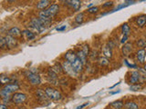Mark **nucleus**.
I'll list each match as a JSON object with an SVG mask.
<instances>
[{
  "label": "nucleus",
  "instance_id": "obj_1",
  "mask_svg": "<svg viewBox=\"0 0 146 109\" xmlns=\"http://www.w3.org/2000/svg\"><path fill=\"white\" fill-rule=\"evenodd\" d=\"M59 11V6L57 4L51 5L48 8L45 9L43 11H40L38 16L40 18H48V19H52V17L57 15Z\"/></svg>",
  "mask_w": 146,
  "mask_h": 109
},
{
  "label": "nucleus",
  "instance_id": "obj_23",
  "mask_svg": "<svg viewBox=\"0 0 146 109\" xmlns=\"http://www.w3.org/2000/svg\"><path fill=\"white\" fill-rule=\"evenodd\" d=\"M103 54L105 56V57L107 58H111L112 56V51H111V48L106 45L104 48H103Z\"/></svg>",
  "mask_w": 146,
  "mask_h": 109
},
{
  "label": "nucleus",
  "instance_id": "obj_32",
  "mask_svg": "<svg viewBox=\"0 0 146 109\" xmlns=\"http://www.w3.org/2000/svg\"><path fill=\"white\" fill-rule=\"evenodd\" d=\"M81 51L83 52L86 54V56H89V54H90V47H89V45H84L83 47H82Z\"/></svg>",
  "mask_w": 146,
  "mask_h": 109
},
{
  "label": "nucleus",
  "instance_id": "obj_20",
  "mask_svg": "<svg viewBox=\"0 0 146 109\" xmlns=\"http://www.w3.org/2000/svg\"><path fill=\"white\" fill-rule=\"evenodd\" d=\"M131 49H132V45L131 43H127L123 45L122 47V53L124 56H128V54H130V53L131 52Z\"/></svg>",
  "mask_w": 146,
  "mask_h": 109
},
{
  "label": "nucleus",
  "instance_id": "obj_18",
  "mask_svg": "<svg viewBox=\"0 0 146 109\" xmlns=\"http://www.w3.org/2000/svg\"><path fill=\"white\" fill-rule=\"evenodd\" d=\"M145 50L144 49H141L139 50L138 52H137V59H138V61L140 63H144V60H145Z\"/></svg>",
  "mask_w": 146,
  "mask_h": 109
},
{
  "label": "nucleus",
  "instance_id": "obj_9",
  "mask_svg": "<svg viewBox=\"0 0 146 109\" xmlns=\"http://www.w3.org/2000/svg\"><path fill=\"white\" fill-rule=\"evenodd\" d=\"M7 35L13 36V37H15V38L21 37V36H22V32H21V30L19 28H18V27L15 26V27H12V28H10L7 31Z\"/></svg>",
  "mask_w": 146,
  "mask_h": 109
},
{
  "label": "nucleus",
  "instance_id": "obj_8",
  "mask_svg": "<svg viewBox=\"0 0 146 109\" xmlns=\"http://www.w3.org/2000/svg\"><path fill=\"white\" fill-rule=\"evenodd\" d=\"M5 39H6V42H7V48L8 49H12V48H15L17 47V38L15 37H13V36L11 35H6V36H4Z\"/></svg>",
  "mask_w": 146,
  "mask_h": 109
},
{
  "label": "nucleus",
  "instance_id": "obj_13",
  "mask_svg": "<svg viewBox=\"0 0 146 109\" xmlns=\"http://www.w3.org/2000/svg\"><path fill=\"white\" fill-rule=\"evenodd\" d=\"M48 78L49 79L50 83H52L53 85H57V82H58L57 74L51 70V68H50V69H48Z\"/></svg>",
  "mask_w": 146,
  "mask_h": 109
},
{
  "label": "nucleus",
  "instance_id": "obj_5",
  "mask_svg": "<svg viewBox=\"0 0 146 109\" xmlns=\"http://www.w3.org/2000/svg\"><path fill=\"white\" fill-rule=\"evenodd\" d=\"M27 97V95L23 94V93H15L12 95L11 97V101L14 104H23L24 102H26Z\"/></svg>",
  "mask_w": 146,
  "mask_h": 109
},
{
  "label": "nucleus",
  "instance_id": "obj_14",
  "mask_svg": "<svg viewBox=\"0 0 146 109\" xmlns=\"http://www.w3.org/2000/svg\"><path fill=\"white\" fill-rule=\"evenodd\" d=\"M72 66H73V68L75 69V71L77 72V73H80V72H81V70H82V66H83V64H82V62L80 61V59L78 57L76 60L73 62L72 64Z\"/></svg>",
  "mask_w": 146,
  "mask_h": 109
},
{
  "label": "nucleus",
  "instance_id": "obj_21",
  "mask_svg": "<svg viewBox=\"0 0 146 109\" xmlns=\"http://www.w3.org/2000/svg\"><path fill=\"white\" fill-rule=\"evenodd\" d=\"M51 70L53 71V72H55L56 74L58 75V74H60V73H62L63 72V66L60 65V64H55V66H52L51 67Z\"/></svg>",
  "mask_w": 146,
  "mask_h": 109
},
{
  "label": "nucleus",
  "instance_id": "obj_4",
  "mask_svg": "<svg viewBox=\"0 0 146 109\" xmlns=\"http://www.w3.org/2000/svg\"><path fill=\"white\" fill-rule=\"evenodd\" d=\"M46 94L48 95V97L49 99L54 100V101H58V100H60L62 98V95L58 90L52 88V87H47L45 89Z\"/></svg>",
  "mask_w": 146,
  "mask_h": 109
},
{
  "label": "nucleus",
  "instance_id": "obj_22",
  "mask_svg": "<svg viewBox=\"0 0 146 109\" xmlns=\"http://www.w3.org/2000/svg\"><path fill=\"white\" fill-rule=\"evenodd\" d=\"M111 106L115 109H121L123 106H124V104H123V102L121 101V100H117V101L112 102L111 104Z\"/></svg>",
  "mask_w": 146,
  "mask_h": 109
},
{
  "label": "nucleus",
  "instance_id": "obj_25",
  "mask_svg": "<svg viewBox=\"0 0 146 109\" xmlns=\"http://www.w3.org/2000/svg\"><path fill=\"white\" fill-rule=\"evenodd\" d=\"M77 56H78V57L80 59V61L82 62V64L85 65L86 62H87V56H86V54L83 52H82L81 50H80V51L77 53Z\"/></svg>",
  "mask_w": 146,
  "mask_h": 109
},
{
  "label": "nucleus",
  "instance_id": "obj_37",
  "mask_svg": "<svg viewBox=\"0 0 146 109\" xmlns=\"http://www.w3.org/2000/svg\"><path fill=\"white\" fill-rule=\"evenodd\" d=\"M89 104V103H85V104H81V106H78L76 109H82L83 107H85L86 106H88Z\"/></svg>",
  "mask_w": 146,
  "mask_h": 109
},
{
  "label": "nucleus",
  "instance_id": "obj_15",
  "mask_svg": "<svg viewBox=\"0 0 146 109\" xmlns=\"http://www.w3.org/2000/svg\"><path fill=\"white\" fill-rule=\"evenodd\" d=\"M65 58L68 62L72 64L78 58V56H77V54H75L73 51H68L65 54Z\"/></svg>",
  "mask_w": 146,
  "mask_h": 109
},
{
  "label": "nucleus",
  "instance_id": "obj_10",
  "mask_svg": "<svg viewBox=\"0 0 146 109\" xmlns=\"http://www.w3.org/2000/svg\"><path fill=\"white\" fill-rule=\"evenodd\" d=\"M141 76L140 74V72L133 71V72H131V76H130V83L136 85V83H138V82L141 80Z\"/></svg>",
  "mask_w": 146,
  "mask_h": 109
},
{
  "label": "nucleus",
  "instance_id": "obj_31",
  "mask_svg": "<svg viewBox=\"0 0 146 109\" xmlns=\"http://www.w3.org/2000/svg\"><path fill=\"white\" fill-rule=\"evenodd\" d=\"M140 89H141V85H132L130 86V90L133 91V92H136V91H139Z\"/></svg>",
  "mask_w": 146,
  "mask_h": 109
},
{
  "label": "nucleus",
  "instance_id": "obj_19",
  "mask_svg": "<svg viewBox=\"0 0 146 109\" xmlns=\"http://www.w3.org/2000/svg\"><path fill=\"white\" fill-rule=\"evenodd\" d=\"M136 23H137V25H138V26H140V27L144 26V25L146 24V16L141 15V16H138L136 18Z\"/></svg>",
  "mask_w": 146,
  "mask_h": 109
},
{
  "label": "nucleus",
  "instance_id": "obj_34",
  "mask_svg": "<svg viewBox=\"0 0 146 109\" xmlns=\"http://www.w3.org/2000/svg\"><path fill=\"white\" fill-rule=\"evenodd\" d=\"M137 45H138L139 47H146V41L143 40V39H140L137 41Z\"/></svg>",
  "mask_w": 146,
  "mask_h": 109
},
{
  "label": "nucleus",
  "instance_id": "obj_28",
  "mask_svg": "<svg viewBox=\"0 0 146 109\" xmlns=\"http://www.w3.org/2000/svg\"><path fill=\"white\" fill-rule=\"evenodd\" d=\"M75 21H76V23H78V24H81V23L84 21V14L80 13L79 15H77L75 17Z\"/></svg>",
  "mask_w": 146,
  "mask_h": 109
},
{
  "label": "nucleus",
  "instance_id": "obj_39",
  "mask_svg": "<svg viewBox=\"0 0 146 109\" xmlns=\"http://www.w3.org/2000/svg\"><path fill=\"white\" fill-rule=\"evenodd\" d=\"M0 109H8V108H7V106H6V104H2L1 106H0Z\"/></svg>",
  "mask_w": 146,
  "mask_h": 109
},
{
  "label": "nucleus",
  "instance_id": "obj_27",
  "mask_svg": "<svg viewBox=\"0 0 146 109\" xmlns=\"http://www.w3.org/2000/svg\"><path fill=\"white\" fill-rule=\"evenodd\" d=\"M98 62L100 66H107L109 65V60H108V58L107 57H105V56H100L99 59H98Z\"/></svg>",
  "mask_w": 146,
  "mask_h": 109
},
{
  "label": "nucleus",
  "instance_id": "obj_3",
  "mask_svg": "<svg viewBox=\"0 0 146 109\" xmlns=\"http://www.w3.org/2000/svg\"><path fill=\"white\" fill-rule=\"evenodd\" d=\"M30 27L33 28L36 32H38V33H42L47 28L44 26L42 21H41L40 17H32L30 21Z\"/></svg>",
  "mask_w": 146,
  "mask_h": 109
},
{
  "label": "nucleus",
  "instance_id": "obj_40",
  "mask_svg": "<svg viewBox=\"0 0 146 109\" xmlns=\"http://www.w3.org/2000/svg\"><path fill=\"white\" fill-rule=\"evenodd\" d=\"M144 69H145V71H146V66H144Z\"/></svg>",
  "mask_w": 146,
  "mask_h": 109
},
{
  "label": "nucleus",
  "instance_id": "obj_35",
  "mask_svg": "<svg viewBox=\"0 0 146 109\" xmlns=\"http://www.w3.org/2000/svg\"><path fill=\"white\" fill-rule=\"evenodd\" d=\"M112 2L111 1V2H106V3H105L104 5H103V6H102V7H111L112 6Z\"/></svg>",
  "mask_w": 146,
  "mask_h": 109
},
{
  "label": "nucleus",
  "instance_id": "obj_2",
  "mask_svg": "<svg viewBox=\"0 0 146 109\" xmlns=\"http://www.w3.org/2000/svg\"><path fill=\"white\" fill-rule=\"evenodd\" d=\"M19 85L17 84H8V85H6L4 86V87L1 89V97H2V99H6V98H11L10 97V95L11 94H15L16 91H18L19 90Z\"/></svg>",
  "mask_w": 146,
  "mask_h": 109
},
{
  "label": "nucleus",
  "instance_id": "obj_7",
  "mask_svg": "<svg viewBox=\"0 0 146 109\" xmlns=\"http://www.w3.org/2000/svg\"><path fill=\"white\" fill-rule=\"evenodd\" d=\"M62 66H63V70L65 71L68 75H70V76H76L78 73L75 71V69L73 68L72 65L68 61H65L63 62L62 64Z\"/></svg>",
  "mask_w": 146,
  "mask_h": 109
},
{
  "label": "nucleus",
  "instance_id": "obj_11",
  "mask_svg": "<svg viewBox=\"0 0 146 109\" xmlns=\"http://www.w3.org/2000/svg\"><path fill=\"white\" fill-rule=\"evenodd\" d=\"M65 4H67L68 6L71 7L75 11H79L80 7H81V2L79 1V0H70V1H65Z\"/></svg>",
  "mask_w": 146,
  "mask_h": 109
},
{
  "label": "nucleus",
  "instance_id": "obj_38",
  "mask_svg": "<svg viewBox=\"0 0 146 109\" xmlns=\"http://www.w3.org/2000/svg\"><path fill=\"white\" fill-rule=\"evenodd\" d=\"M127 39H128V36L127 35H123V37L121 39V43H125L127 41Z\"/></svg>",
  "mask_w": 146,
  "mask_h": 109
},
{
  "label": "nucleus",
  "instance_id": "obj_17",
  "mask_svg": "<svg viewBox=\"0 0 146 109\" xmlns=\"http://www.w3.org/2000/svg\"><path fill=\"white\" fill-rule=\"evenodd\" d=\"M36 97L39 98V100H42V101H44V102L48 101V98H49L48 97V95L46 94V92H44V91L41 90V89H38V91H36Z\"/></svg>",
  "mask_w": 146,
  "mask_h": 109
},
{
  "label": "nucleus",
  "instance_id": "obj_36",
  "mask_svg": "<svg viewBox=\"0 0 146 109\" xmlns=\"http://www.w3.org/2000/svg\"><path fill=\"white\" fill-rule=\"evenodd\" d=\"M66 28H67V26H60V27H57L56 30H57V31H63V30H65Z\"/></svg>",
  "mask_w": 146,
  "mask_h": 109
},
{
  "label": "nucleus",
  "instance_id": "obj_26",
  "mask_svg": "<svg viewBox=\"0 0 146 109\" xmlns=\"http://www.w3.org/2000/svg\"><path fill=\"white\" fill-rule=\"evenodd\" d=\"M130 26H128V24H123L122 25V26H121V31H122V34H123V35H129V34H130Z\"/></svg>",
  "mask_w": 146,
  "mask_h": 109
},
{
  "label": "nucleus",
  "instance_id": "obj_16",
  "mask_svg": "<svg viewBox=\"0 0 146 109\" xmlns=\"http://www.w3.org/2000/svg\"><path fill=\"white\" fill-rule=\"evenodd\" d=\"M22 35L24 36L26 40H33L36 37V35L33 33V32H31L29 29H26L24 31H22Z\"/></svg>",
  "mask_w": 146,
  "mask_h": 109
},
{
  "label": "nucleus",
  "instance_id": "obj_12",
  "mask_svg": "<svg viewBox=\"0 0 146 109\" xmlns=\"http://www.w3.org/2000/svg\"><path fill=\"white\" fill-rule=\"evenodd\" d=\"M50 1H48V0H41V1H38V4H36V8L38 9V10H41V11H43L45 10V9H47L50 6Z\"/></svg>",
  "mask_w": 146,
  "mask_h": 109
},
{
  "label": "nucleus",
  "instance_id": "obj_29",
  "mask_svg": "<svg viewBox=\"0 0 146 109\" xmlns=\"http://www.w3.org/2000/svg\"><path fill=\"white\" fill-rule=\"evenodd\" d=\"M0 47H1V49H3V50L8 49L7 42H6V39H5L4 36H1V37H0Z\"/></svg>",
  "mask_w": 146,
  "mask_h": 109
},
{
  "label": "nucleus",
  "instance_id": "obj_30",
  "mask_svg": "<svg viewBox=\"0 0 146 109\" xmlns=\"http://www.w3.org/2000/svg\"><path fill=\"white\" fill-rule=\"evenodd\" d=\"M0 80H1V84L2 85H5V84H7L8 82H10V78H9L8 76H6L4 75H1V76H0Z\"/></svg>",
  "mask_w": 146,
  "mask_h": 109
},
{
  "label": "nucleus",
  "instance_id": "obj_24",
  "mask_svg": "<svg viewBox=\"0 0 146 109\" xmlns=\"http://www.w3.org/2000/svg\"><path fill=\"white\" fill-rule=\"evenodd\" d=\"M124 107H125V109H138L139 106L134 102L129 101L124 104Z\"/></svg>",
  "mask_w": 146,
  "mask_h": 109
},
{
  "label": "nucleus",
  "instance_id": "obj_33",
  "mask_svg": "<svg viewBox=\"0 0 146 109\" xmlns=\"http://www.w3.org/2000/svg\"><path fill=\"white\" fill-rule=\"evenodd\" d=\"M88 13L90 14H95V13H97L99 11V7H90L88 8Z\"/></svg>",
  "mask_w": 146,
  "mask_h": 109
},
{
  "label": "nucleus",
  "instance_id": "obj_6",
  "mask_svg": "<svg viewBox=\"0 0 146 109\" xmlns=\"http://www.w3.org/2000/svg\"><path fill=\"white\" fill-rule=\"evenodd\" d=\"M27 78L29 81V83L33 85H38L41 83L40 76L33 72H29V74L27 75Z\"/></svg>",
  "mask_w": 146,
  "mask_h": 109
}]
</instances>
